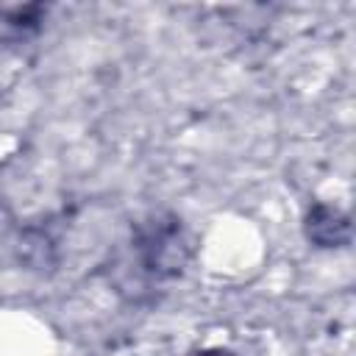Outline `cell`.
<instances>
[{
	"label": "cell",
	"mask_w": 356,
	"mask_h": 356,
	"mask_svg": "<svg viewBox=\"0 0 356 356\" xmlns=\"http://www.w3.org/2000/svg\"><path fill=\"white\" fill-rule=\"evenodd\" d=\"M203 356H231V353H222V350H214V353H203Z\"/></svg>",
	"instance_id": "1"
}]
</instances>
